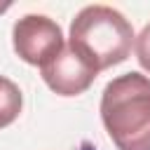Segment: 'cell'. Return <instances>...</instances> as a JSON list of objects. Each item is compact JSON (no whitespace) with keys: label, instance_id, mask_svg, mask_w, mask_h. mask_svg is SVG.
<instances>
[{"label":"cell","instance_id":"cell-5","mask_svg":"<svg viewBox=\"0 0 150 150\" xmlns=\"http://www.w3.org/2000/svg\"><path fill=\"white\" fill-rule=\"evenodd\" d=\"M21 105H23L21 89L9 77H2L0 75V129L2 127H9L19 117Z\"/></svg>","mask_w":150,"mask_h":150},{"label":"cell","instance_id":"cell-6","mask_svg":"<svg viewBox=\"0 0 150 150\" xmlns=\"http://www.w3.org/2000/svg\"><path fill=\"white\" fill-rule=\"evenodd\" d=\"M136 59H138L141 68L150 73V23H145L141 35L136 38Z\"/></svg>","mask_w":150,"mask_h":150},{"label":"cell","instance_id":"cell-4","mask_svg":"<svg viewBox=\"0 0 150 150\" xmlns=\"http://www.w3.org/2000/svg\"><path fill=\"white\" fill-rule=\"evenodd\" d=\"M40 73H42V80L47 82V87L52 91H56L59 96H77V94L87 91L98 75L68 45L61 49L59 56H54L47 66H42Z\"/></svg>","mask_w":150,"mask_h":150},{"label":"cell","instance_id":"cell-7","mask_svg":"<svg viewBox=\"0 0 150 150\" xmlns=\"http://www.w3.org/2000/svg\"><path fill=\"white\" fill-rule=\"evenodd\" d=\"M7 7H9V2H5V5H0V12H5Z\"/></svg>","mask_w":150,"mask_h":150},{"label":"cell","instance_id":"cell-1","mask_svg":"<svg viewBox=\"0 0 150 150\" xmlns=\"http://www.w3.org/2000/svg\"><path fill=\"white\" fill-rule=\"evenodd\" d=\"M101 120L117 150H150V77L124 73L101 96Z\"/></svg>","mask_w":150,"mask_h":150},{"label":"cell","instance_id":"cell-2","mask_svg":"<svg viewBox=\"0 0 150 150\" xmlns=\"http://www.w3.org/2000/svg\"><path fill=\"white\" fill-rule=\"evenodd\" d=\"M134 38V28L122 12L108 5H89L73 19L68 47L75 49L96 73H101L127 61Z\"/></svg>","mask_w":150,"mask_h":150},{"label":"cell","instance_id":"cell-3","mask_svg":"<svg viewBox=\"0 0 150 150\" xmlns=\"http://www.w3.org/2000/svg\"><path fill=\"white\" fill-rule=\"evenodd\" d=\"M14 52L30 66H47L66 47L61 26L45 14H26L14 23L12 30Z\"/></svg>","mask_w":150,"mask_h":150}]
</instances>
